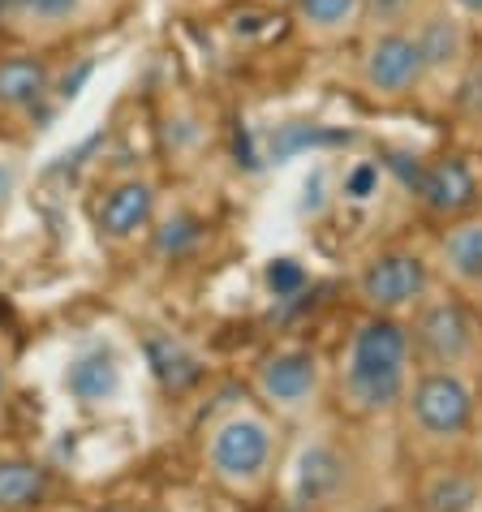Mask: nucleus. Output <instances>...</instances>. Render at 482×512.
<instances>
[{"instance_id":"f257e3e1","label":"nucleus","mask_w":482,"mask_h":512,"mask_svg":"<svg viewBox=\"0 0 482 512\" xmlns=\"http://www.w3.org/2000/svg\"><path fill=\"white\" fill-rule=\"evenodd\" d=\"M414 379V336L405 319L366 315L349 332L336 366V401L349 418H388L401 409Z\"/></svg>"},{"instance_id":"f03ea898","label":"nucleus","mask_w":482,"mask_h":512,"mask_svg":"<svg viewBox=\"0 0 482 512\" xmlns=\"http://www.w3.org/2000/svg\"><path fill=\"white\" fill-rule=\"evenodd\" d=\"M203 469L224 495L254 500L280 469V426L263 405L220 409L203 431Z\"/></svg>"},{"instance_id":"7ed1b4c3","label":"nucleus","mask_w":482,"mask_h":512,"mask_svg":"<svg viewBox=\"0 0 482 512\" xmlns=\"http://www.w3.org/2000/svg\"><path fill=\"white\" fill-rule=\"evenodd\" d=\"M401 409H405L409 435H414L418 448L448 452L470 435L474 414H478V396H474V383L465 371L422 366V371L409 379V392H405Z\"/></svg>"},{"instance_id":"20e7f679","label":"nucleus","mask_w":482,"mask_h":512,"mask_svg":"<svg viewBox=\"0 0 482 512\" xmlns=\"http://www.w3.org/2000/svg\"><path fill=\"white\" fill-rule=\"evenodd\" d=\"M125 9V0H5L0 31L18 48L48 52L69 39H82L108 26Z\"/></svg>"},{"instance_id":"39448f33","label":"nucleus","mask_w":482,"mask_h":512,"mask_svg":"<svg viewBox=\"0 0 482 512\" xmlns=\"http://www.w3.org/2000/svg\"><path fill=\"white\" fill-rule=\"evenodd\" d=\"M358 91L379 108H396L427 87L422 52L409 26H366V44L358 52Z\"/></svg>"},{"instance_id":"423d86ee","label":"nucleus","mask_w":482,"mask_h":512,"mask_svg":"<svg viewBox=\"0 0 482 512\" xmlns=\"http://www.w3.org/2000/svg\"><path fill=\"white\" fill-rule=\"evenodd\" d=\"M250 388L272 418H289V422L306 418L323 396L319 353L306 345H280L272 353H263L250 375Z\"/></svg>"},{"instance_id":"0eeeda50","label":"nucleus","mask_w":482,"mask_h":512,"mask_svg":"<svg viewBox=\"0 0 482 512\" xmlns=\"http://www.w3.org/2000/svg\"><path fill=\"white\" fill-rule=\"evenodd\" d=\"M414 358H422V366H439V371H465L478 362V323L465 310L461 297H422V306L414 310Z\"/></svg>"},{"instance_id":"6e6552de","label":"nucleus","mask_w":482,"mask_h":512,"mask_svg":"<svg viewBox=\"0 0 482 512\" xmlns=\"http://www.w3.org/2000/svg\"><path fill=\"white\" fill-rule=\"evenodd\" d=\"M427 293H431V263L414 250H379L353 276V297L362 302L366 315L405 319L409 310L422 306Z\"/></svg>"},{"instance_id":"1a4fd4ad","label":"nucleus","mask_w":482,"mask_h":512,"mask_svg":"<svg viewBox=\"0 0 482 512\" xmlns=\"http://www.w3.org/2000/svg\"><path fill=\"white\" fill-rule=\"evenodd\" d=\"M470 18L457 13L448 0L427 5L409 22V31L418 39L422 69H427V87H457L465 65H470Z\"/></svg>"},{"instance_id":"9d476101","label":"nucleus","mask_w":482,"mask_h":512,"mask_svg":"<svg viewBox=\"0 0 482 512\" xmlns=\"http://www.w3.org/2000/svg\"><path fill=\"white\" fill-rule=\"evenodd\" d=\"M155 216H160V190L138 173L108 181L95 198V233L108 246H134L155 229Z\"/></svg>"},{"instance_id":"9b49d317","label":"nucleus","mask_w":482,"mask_h":512,"mask_svg":"<svg viewBox=\"0 0 482 512\" xmlns=\"http://www.w3.org/2000/svg\"><path fill=\"white\" fill-rule=\"evenodd\" d=\"M349 487V457L332 439H306L289 461V500L297 512H319L340 500V491Z\"/></svg>"},{"instance_id":"f8f14e48","label":"nucleus","mask_w":482,"mask_h":512,"mask_svg":"<svg viewBox=\"0 0 482 512\" xmlns=\"http://www.w3.org/2000/svg\"><path fill=\"white\" fill-rule=\"evenodd\" d=\"M121 383H125V366H121V353L108 340H91L78 353H69V362L61 371V392L78 409L112 405L121 396Z\"/></svg>"},{"instance_id":"ddd939ff","label":"nucleus","mask_w":482,"mask_h":512,"mask_svg":"<svg viewBox=\"0 0 482 512\" xmlns=\"http://www.w3.org/2000/svg\"><path fill=\"white\" fill-rule=\"evenodd\" d=\"M56 87V69L44 52L13 48L0 56V117H26Z\"/></svg>"},{"instance_id":"4468645a","label":"nucleus","mask_w":482,"mask_h":512,"mask_svg":"<svg viewBox=\"0 0 482 512\" xmlns=\"http://www.w3.org/2000/svg\"><path fill=\"white\" fill-rule=\"evenodd\" d=\"M418 194V203L431 211V216L444 220H461L465 211L478 203V177L470 173V164L448 155V160H431L418 164V177L409 181Z\"/></svg>"},{"instance_id":"2eb2a0df","label":"nucleus","mask_w":482,"mask_h":512,"mask_svg":"<svg viewBox=\"0 0 482 512\" xmlns=\"http://www.w3.org/2000/svg\"><path fill=\"white\" fill-rule=\"evenodd\" d=\"M306 44L336 48L366 31V0H297L289 9Z\"/></svg>"},{"instance_id":"dca6fc26","label":"nucleus","mask_w":482,"mask_h":512,"mask_svg":"<svg viewBox=\"0 0 482 512\" xmlns=\"http://www.w3.org/2000/svg\"><path fill=\"white\" fill-rule=\"evenodd\" d=\"M435 267L457 293L482 289V220H452L435 241Z\"/></svg>"},{"instance_id":"f3484780","label":"nucleus","mask_w":482,"mask_h":512,"mask_svg":"<svg viewBox=\"0 0 482 512\" xmlns=\"http://www.w3.org/2000/svg\"><path fill=\"white\" fill-rule=\"evenodd\" d=\"M52 474L39 457L0 452V512H35L48 500Z\"/></svg>"},{"instance_id":"a211bd4d","label":"nucleus","mask_w":482,"mask_h":512,"mask_svg":"<svg viewBox=\"0 0 482 512\" xmlns=\"http://www.w3.org/2000/svg\"><path fill=\"white\" fill-rule=\"evenodd\" d=\"M478 491H482L478 474H470V469H461V465H439L422 478L418 508L422 512H474Z\"/></svg>"},{"instance_id":"6ab92c4d","label":"nucleus","mask_w":482,"mask_h":512,"mask_svg":"<svg viewBox=\"0 0 482 512\" xmlns=\"http://www.w3.org/2000/svg\"><path fill=\"white\" fill-rule=\"evenodd\" d=\"M151 366H155V375H160L168 388H186V383L198 379V362L177 345V340H164V336L151 340Z\"/></svg>"},{"instance_id":"aec40b11","label":"nucleus","mask_w":482,"mask_h":512,"mask_svg":"<svg viewBox=\"0 0 482 512\" xmlns=\"http://www.w3.org/2000/svg\"><path fill=\"white\" fill-rule=\"evenodd\" d=\"M155 233V250L160 254H173V259H181V254H190L198 241H203V224H198L190 211H177L173 220H164Z\"/></svg>"},{"instance_id":"412c9836","label":"nucleus","mask_w":482,"mask_h":512,"mask_svg":"<svg viewBox=\"0 0 482 512\" xmlns=\"http://www.w3.org/2000/svg\"><path fill=\"white\" fill-rule=\"evenodd\" d=\"M379 186H384V168H379L375 160H358V164L345 168L340 194H345L349 203H371V198L379 194Z\"/></svg>"},{"instance_id":"4be33fe9","label":"nucleus","mask_w":482,"mask_h":512,"mask_svg":"<svg viewBox=\"0 0 482 512\" xmlns=\"http://www.w3.org/2000/svg\"><path fill=\"white\" fill-rule=\"evenodd\" d=\"M26 177V151L13 147V142H0V216H9L13 198L22 190Z\"/></svg>"},{"instance_id":"5701e85b","label":"nucleus","mask_w":482,"mask_h":512,"mask_svg":"<svg viewBox=\"0 0 482 512\" xmlns=\"http://www.w3.org/2000/svg\"><path fill=\"white\" fill-rule=\"evenodd\" d=\"M431 0H366V26H409Z\"/></svg>"},{"instance_id":"b1692460","label":"nucleus","mask_w":482,"mask_h":512,"mask_svg":"<svg viewBox=\"0 0 482 512\" xmlns=\"http://www.w3.org/2000/svg\"><path fill=\"white\" fill-rule=\"evenodd\" d=\"M302 280H306V276H302V267H297L293 259H276L272 267H267V284H272V293H280V297L293 293Z\"/></svg>"},{"instance_id":"393cba45","label":"nucleus","mask_w":482,"mask_h":512,"mask_svg":"<svg viewBox=\"0 0 482 512\" xmlns=\"http://www.w3.org/2000/svg\"><path fill=\"white\" fill-rule=\"evenodd\" d=\"M9 388H13V371H9V353L0 345V418H5V405H9Z\"/></svg>"},{"instance_id":"a878e982","label":"nucleus","mask_w":482,"mask_h":512,"mask_svg":"<svg viewBox=\"0 0 482 512\" xmlns=\"http://www.w3.org/2000/svg\"><path fill=\"white\" fill-rule=\"evenodd\" d=\"M448 5L457 9V13H465V18L478 26V18H482V0H448Z\"/></svg>"},{"instance_id":"bb28decb","label":"nucleus","mask_w":482,"mask_h":512,"mask_svg":"<svg viewBox=\"0 0 482 512\" xmlns=\"http://www.w3.org/2000/svg\"><path fill=\"white\" fill-rule=\"evenodd\" d=\"M259 5H267V9H293L297 0H259Z\"/></svg>"},{"instance_id":"cd10ccee","label":"nucleus","mask_w":482,"mask_h":512,"mask_svg":"<svg viewBox=\"0 0 482 512\" xmlns=\"http://www.w3.org/2000/svg\"><path fill=\"white\" fill-rule=\"evenodd\" d=\"M147 512H173V508H147Z\"/></svg>"},{"instance_id":"c85d7f7f","label":"nucleus","mask_w":482,"mask_h":512,"mask_svg":"<svg viewBox=\"0 0 482 512\" xmlns=\"http://www.w3.org/2000/svg\"><path fill=\"white\" fill-rule=\"evenodd\" d=\"M478 31H482V18H478Z\"/></svg>"},{"instance_id":"c756f323","label":"nucleus","mask_w":482,"mask_h":512,"mask_svg":"<svg viewBox=\"0 0 482 512\" xmlns=\"http://www.w3.org/2000/svg\"><path fill=\"white\" fill-rule=\"evenodd\" d=\"M478 297H482V289H478Z\"/></svg>"}]
</instances>
